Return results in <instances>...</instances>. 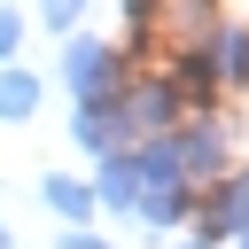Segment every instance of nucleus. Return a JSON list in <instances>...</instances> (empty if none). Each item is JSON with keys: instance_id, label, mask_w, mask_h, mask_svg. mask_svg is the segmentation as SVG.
<instances>
[{"instance_id": "nucleus-12", "label": "nucleus", "mask_w": 249, "mask_h": 249, "mask_svg": "<svg viewBox=\"0 0 249 249\" xmlns=\"http://www.w3.org/2000/svg\"><path fill=\"white\" fill-rule=\"evenodd\" d=\"M0 249H8V233H0Z\"/></svg>"}, {"instance_id": "nucleus-10", "label": "nucleus", "mask_w": 249, "mask_h": 249, "mask_svg": "<svg viewBox=\"0 0 249 249\" xmlns=\"http://www.w3.org/2000/svg\"><path fill=\"white\" fill-rule=\"evenodd\" d=\"M16 31H23V23H16V8H0V62H8V47H16Z\"/></svg>"}, {"instance_id": "nucleus-13", "label": "nucleus", "mask_w": 249, "mask_h": 249, "mask_svg": "<svg viewBox=\"0 0 249 249\" xmlns=\"http://www.w3.org/2000/svg\"><path fill=\"white\" fill-rule=\"evenodd\" d=\"M241 249H249V241H241Z\"/></svg>"}, {"instance_id": "nucleus-7", "label": "nucleus", "mask_w": 249, "mask_h": 249, "mask_svg": "<svg viewBox=\"0 0 249 249\" xmlns=\"http://www.w3.org/2000/svg\"><path fill=\"white\" fill-rule=\"evenodd\" d=\"M163 117H171V93H163V86H140V93L124 101V124H163Z\"/></svg>"}, {"instance_id": "nucleus-11", "label": "nucleus", "mask_w": 249, "mask_h": 249, "mask_svg": "<svg viewBox=\"0 0 249 249\" xmlns=\"http://www.w3.org/2000/svg\"><path fill=\"white\" fill-rule=\"evenodd\" d=\"M62 249H109V241H93V233H62Z\"/></svg>"}, {"instance_id": "nucleus-4", "label": "nucleus", "mask_w": 249, "mask_h": 249, "mask_svg": "<svg viewBox=\"0 0 249 249\" xmlns=\"http://www.w3.org/2000/svg\"><path fill=\"white\" fill-rule=\"evenodd\" d=\"M210 70L218 78H249V31H210Z\"/></svg>"}, {"instance_id": "nucleus-9", "label": "nucleus", "mask_w": 249, "mask_h": 249, "mask_svg": "<svg viewBox=\"0 0 249 249\" xmlns=\"http://www.w3.org/2000/svg\"><path fill=\"white\" fill-rule=\"evenodd\" d=\"M78 8H86V0H47V23H54V31H70V16H78Z\"/></svg>"}, {"instance_id": "nucleus-5", "label": "nucleus", "mask_w": 249, "mask_h": 249, "mask_svg": "<svg viewBox=\"0 0 249 249\" xmlns=\"http://www.w3.org/2000/svg\"><path fill=\"white\" fill-rule=\"evenodd\" d=\"M93 195H101V202H117V210H124V202H140V179H132V156H109V163H101V187H93Z\"/></svg>"}, {"instance_id": "nucleus-1", "label": "nucleus", "mask_w": 249, "mask_h": 249, "mask_svg": "<svg viewBox=\"0 0 249 249\" xmlns=\"http://www.w3.org/2000/svg\"><path fill=\"white\" fill-rule=\"evenodd\" d=\"M109 47L101 39H70V54H62V78H70V93L78 101H109Z\"/></svg>"}, {"instance_id": "nucleus-6", "label": "nucleus", "mask_w": 249, "mask_h": 249, "mask_svg": "<svg viewBox=\"0 0 249 249\" xmlns=\"http://www.w3.org/2000/svg\"><path fill=\"white\" fill-rule=\"evenodd\" d=\"M31 101H39V86H31L23 70H0V117H8V124H23V117H31Z\"/></svg>"}, {"instance_id": "nucleus-2", "label": "nucleus", "mask_w": 249, "mask_h": 249, "mask_svg": "<svg viewBox=\"0 0 249 249\" xmlns=\"http://www.w3.org/2000/svg\"><path fill=\"white\" fill-rule=\"evenodd\" d=\"M210 233L249 241V171H233V179L218 187V202H210Z\"/></svg>"}, {"instance_id": "nucleus-3", "label": "nucleus", "mask_w": 249, "mask_h": 249, "mask_svg": "<svg viewBox=\"0 0 249 249\" xmlns=\"http://www.w3.org/2000/svg\"><path fill=\"white\" fill-rule=\"evenodd\" d=\"M171 156H179V179H210V171H218V156H226V140H218V124H202V132L171 140Z\"/></svg>"}, {"instance_id": "nucleus-14", "label": "nucleus", "mask_w": 249, "mask_h": 249, "mask_svg": "<svg viewBox=\"0 0 249 249\" xmlns=\"http://www.w3.org/2000/svg\"><path fill=\"white\" fill-rule=\"evenodd\" d=\"M241 86H249V78H241Z\"/></svg>"}, {"instance_id": "nucleus-8", "label": "nucleus", "mask_w": 249, "mask_h": 249, "mask_svg": "<svg viewBox=\"0 0 249 249\" xmlns=\"http://www.w3.org/2000/svg\"><path fill=\"white\" fill-rule=\"evenodd\" d=\"M39 195H47V202H54V210H62V218H86V210H93V195H86V187H78V179H47V187H39Z\"/></svg>"}]
</instances>
